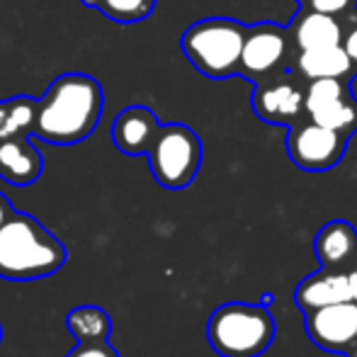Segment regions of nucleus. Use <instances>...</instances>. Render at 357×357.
<instances>
[{
  "instance_id": "1",
  "label": "nucleus",
  "mask_w": 357,
  "mask_h": 357,
  "mask_svg": "<svg viewBox=\"0 0 357 357\" xmlns=\"http://www.w3.org/2000/svg\"><path fill=\"white\" fill-rule=\"evenodd\" d=\"M102 107V85L93 75L63 73L39 98L32 137L54 146L80 144L100 124Z\"/></svg>"
},
{
  "instance_id": "2",
  "label": "nucleus",
  "mask_w": 357,
  "mask_h": 357,
  "mask_svg": "<svg viewBox=\"0 0 357 357\" xmlns=\"http://www.w3.org/2000/svg\"><path fill=\"white\" fill-rule=\"evenodd\" d=\"M66 263V248L34 216L13 212L0 226V278L29 282L59 273Z\"/></svg>"
},
{
  "instance_id": "3",
  "label": "nucleus",
  "mask_w": 357,
  "mask_h": 357,
  "mask_svg": "<svg viewBox=\"0 0 357 357\" xmlns=\"http://www.w3.org/2000/svg\"><path fill=\"white\" fill-rule=\"evenodd\" d=\"M275 338V319L268 306L226 301L207 321V340L221 357H258Z\"/></svg>"
},
{
  "instance_id": "4",
  "label": "nucleus",
  "mask_w": 357,
  "mask_h": 357,
  "mask_svg": "<svg viewBox=\"0 0 357 357\" xmlns=\"http://www.w3.org/2000/svg\"><path fill=\"white\" fill-rule=\"evenodd\" d=\"M248 24L234 17H204L183 32L180 47L188 61L212 80L238 75Z\"/></svg>"
},
{
  "instance_id": "5",
  "label": "nucleus",
  "mask_w": 357,
  "mask_h": 357,
  "mask_svg": "<svg viewBox=\"0 0 357 357\" xmlns=\"http://www.w3.org/2000/svg\"><path fill=\"white\" fill-rule=\"evenodd\" d=\"M149 168L153 180L165 190H185L202 165V142L188 124H160L149 153Z\"/></svg>"
},
{
  "instance_id": "6",
  "label": "nucleus",
  "mask_w": 357,
  "mask_h": 357,
  "mask_svg": "<svg viewBox=\"0 0 357 357\" xmlns=\"http://www.w3.org/2000/svg\"><path fill=\"white\" fill-rule=\"evenodd\" d=\"M250 105L258 119L289 129L306 114V80L291 68L253 83Z\"/></svg>"
},
{
  "instance_id": "7",
  "label": "nucleus",
  "mask_w": 357,
  "mask_h": 357,
  "mask_svg": "<svg viewBox=\"0 0 357 357\" xmlns=\"http://www.w3.org/2000/svg\"><path fill=\"white\" fill-rule=\"evenodd\" d=\"M348 137L304 117L287 132V155L306 173H326L343 160Z\"/></svg>"
},
{
  "instance_id": "8",
  "label": "nucleus",
  "mask_w": 357,
  "mask_h": 357,
  "mask_svg": "<svg viewBox=\"0 0 357 357\" xmlns=\"http://www.w3.org/2000/svg\"><path fill=\"white\" fill-rule=\"evenodd\" d=\"M291 59H294V47L287 27L278 22H258L248 27L245 34L238 75L255 83L291 68Z\"/></svg>"
},
{
  "instance_id": "9",
  "label": "nucleus",
  "mask_w": 357,
  "mask_h": 357,
  "mask_svg": "<svg viewBox=\"0 0 357 357\" xmlns=\"http://www.w3.org/2000/svg\"><path fill=\"white\" fill-rule=\"evenodd\" d=\"M306 114L333 132L353 137L357 132V98L350 90V80L321 78L306 83Z\"/></svg>"
},
{
  "instance_id": "10",
  "label": "nucleus",
  "mask_w": 357,
  "mask_h": 357,
  "mask_svg": "<svg viewBox=\"0 0 357 357\" xmlns=\"http://www.w3.org/2000/svg\"><path fill=\"white\" fill-rule=\"evenodd\" d=\"M309 340L326 353H348L357 343V301H338L304 314Z\"/></svg>"
},
{
  "instance_id": "11",
  "label": "nucleus",
  "mask_w": 357,
  "mask_h": 357,
  "mask_svg": "<svg viewBox=\"0 0 357 357\" xmlns=\"http://www.w3.org/2000/svg\"><path fill=\"white\" fill-rule=\"evenodd\" d=\"M289 32L291 47L296 52H309V49H321V47H335L343 44V20L324 15L319 10H311L306 5H301L299 13L291 17V22L287 24Z\"/></svg>"
},
{
  "instance_id": "12",
  "label": "nucleus",
  "mask_w": 357,
  "mask_h": 357,
  "mask_svg": "<svg viewBox=\"0 0 357 357\" xmlns=\"http://www.w3.org/2000/svg\"><path fill=\"white\" fill-rule=\"evenodd\" d=\"M160 122L155 112L144 105L124 107L112 122V144L124 155H146L153 144Z\"/></svg>"
},
{
  "instance_id": "13",
  "label": "nucleus",
  "mask_w": 357,
  "mask_h": 357,
  "mask_svg": "<svg viewBox=\"0 0 357 357\" xmlns=\"http://www.w3.org/2000/svg\"><path fill=\"white\" fill-rule=\"evenodd\" d=\"M314 255L326 270H350L357 265V231L350 221L333 219L314 238Z\"/></svg>"
},
{
  "instance_id": "14",
  "label": "nucleus",
  "mask_w": 357,
  "mask_h": 357,
  "mask_svg": "<svg viewBox=\"0 0 357 357\" xmlns=\"http://www.w3.org/2000/svg\"><path fill=\"white\" fill-rule=\"evenodd\" d=\"M350 299H353L350 273H343V270L321 268L319 273L306 275L294 289V301L304 314Z\"/></svg>"
},
{
  "instance_id": "15",
  "label": "nucleus",
  "mask_w": 357,
  "mask_h": 357,
  "mask_svg": "<svg viewBox=\"0 0 357 357\" xmlns=\"http://www.w3.org/2000/svg\"><path fill=\"white\" fill-rule=\"evenodd\" d=\"M44 158L27 137L0 139V178L15 188H24L42 178Z\"/></svg>"
},
{
  "instance_id": "16",
  "label": "nucleus",
  "mask_w": 357,
  "mask_h": 357,
  "mask_svg": "<svg viewBox=\"0 0 357 357\" xmlns=\"http://www.w3.org/2000/svg\"><path fill=\"white\" fill-rule=\"evenodd\" d=\"M291 71L296 75H301L306 83L321 80V78L353 80L357 75L353 59L348 56L343 44L309 49V52H296L294 59H291Z\"/></svg>"
},
{
  "instance_id": "17",
  "label": "nucleus",
  "mask_w": 357,
  "mask_h": 357,
  "mask_svg": "<svg viewBox=\"0 0 357 357\" xmlns=\"http://www.w3.org/2000/svg\"><path fill=\"white\" fill-rule=\"evenodd\" d=\"M66 328L78 343H102L112 333V319L100 306H75L66 314Z\"/></svg>"
},
{
  "instance_id": "18",
  "label": "nucleus",
  "mask_w": 357,
  "mask_h": 357,
  "mask_svg": "<svg viewBox=\"0 0 357 357\" xmlns=\"http://www.w3.org/2000/svg\"><path fill=\"white\" fill-rule=\"evenodd\" d=\"M39 100L29 95L0 100V139L3 137H32Z\"/></svg>"
},
{
  "instance_id": "19",
  "label": "nucleus",
  "mask_w": 357,
  "mask_h": 357,
  "mask_svg": "<svg viewBox=\"0 0 357 357\" xmlns=\"http://www.w3.org/2000/svg\"><path fill=\"white\" fill-rule=\"evenodd\" d=\"M80 3L90 10H98L102 17L117 24L142 22L155 8V0H80Z\"/></svg>"
},
{
  "instance_id": "20",
  "label": "nucleus",
  "mask_w": 357,
  "mask_h": 357,
  "mask_svg": "<svg viewBox=\"0 0 357 357\" xmlns=\"http://www.w3.org/2000/svg\"><path fill=\"white\" fill-rule=\"evenodd\" d=\"M306 8L319 10L324 15H331V17H348L350 13L357 10V0H306Z\"/></svg>"
},
{
  "instance_id": "21",
  "label": "nucleus",
  "mask_w": 357,
  "mask_h": 357,
  "mask_svg": "<svg viewBox=\"0 0 357 357\" xmlns=\"http://www.w3.org/2000/svg\"><path fill=\"white\" fill-rule=\"evenodd\" d=\"M66 357H119V353L107 340H102V343H78Z\"/></svg>"
},
{
  "instance_id": "22",
  "label": "nucleus",
  "mask_w": 357,
  "mask_h": 357,
  "mask_svg": "<svg viewBox=\"0 0 357 357\" xmlns=\"http://www.w3.org/2000/svg\"><path fill=\"white\" fill-rule=\"evenodd\" d=\"M343 27H345L343 47H345V52H348V56L353 59L355 71H357V10L350 13L348 17H343Z\"/></svg>"
},
{
  "instance_id": "23",
  "label": "nucleus",
  "mask_w": 357,
  "mask_h": 357,
  "mask_svg": "<svg viewBox=\"0 0 357 357\" xmlns=\"http://www.w3.org/2000/svg\"><path fill=\"white\" fill-rule=\"evenodd\" d=\"M15 209H13V204H10V199L5 197L3 192H0V226L5 224V221L10 219V214H13Z\"/></svg>"
},
{
  "instance_id": "24",
  "label": "nucleus",
  "mask_w": 357,
  "mask_h": 357,
  "mask_svg": "<svg viewBox=\"0 0 357 357\" xmlns=\"http://www.w3.org/2000/svg\"><path fill=\"white\" fill-rule=\"evenodd\" d=\"M350 289H353V301H357V265L350 270Z\"/></svg>"
},
{
  "instance_id": "25",
  "label": "nucleus",
  "mask_w": 357,
  "mask_h": 357,
  "mask_svg": "<svg viewBox=\"0 0 357 357\" xmlns=\"http://www.w3.org/2000/svg\"><path fill=\"white\" fill-rule=\"evenodd\" d=\"M273 299H275V296L270 294V291H265V294L260 296V304H263V306H270V301H273Z\"/></svg>"
},
{
  "instance_id": "26",
  "label": "nucleus",
  "mask_w": 357,
  "mask_h": 357,
  "mask_svg": "<svg viewBox=\"0 0 357 357\" xmlns=\"http://www.w3.org/2000/svg\"><path fill=\"white\" fill-rule=\"evenodd\" d=\"M345 357H357V343L348 350V353H345Z\"/></svg>"
},
{
  "instance_id": "27",
  "label": "nucleus",
  "mask_w": 357,
  "mask_h": 357,
  "mask_svg": "<svg viewBox=\"0 0 357 357\" xmlns=\"http://www.w3.org/2000/svg\"><path fill=\"white\" fill-rule=\"evenodd\" d=\"M296 3H301V5H304V3H306V0H296Z\"/></svg>"
},
{
  "instance_id": "28",
  "label": "nucleus",
  "mask_w": 357,
  "mask_h": 357,
  "mask_svg": "<svg viewBox=\"0 0 357 357\" xmlns=\"http://www.w3.org/2000/svg\"><path fill=\"white\" fill-rule=\"evenodd\" d=\"M0 340H3V331H0Z\"/></svg>"
}]
</instances>
